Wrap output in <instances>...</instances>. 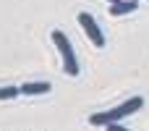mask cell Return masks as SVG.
I'll list each match as a JSON object with an SVG mask.
<instances>
[{"instance_id":"cell-2","label":"cell","mask_w":149,"mask_h":131,"mask_svg":"<svg viewBox=\"0 0 149 131\" xmlns=\"http://www.w3.org/2000/svg\"><path fill=\"white\" fill-rule=\"evenodd\" d=\"M50 37H52V42H55V47H58L60 58H63V71H65L68 76H79V60H76V53H73V47H71L68 37H65L60 29H55Z\"/></svg>"},{"instance_id":"cell-1","label":"cell","mask_w":149,"mask_h":131,"mask_svg":"<svg viewBox=\"0 0 149 131\" xmlns=\"http://www.w3.org/2000/svg\"><path fill=\"white\" fill-rule=\"evenodd\" d=\"M141 108H144V97H131V100L120 102V105L113 108V110H105V113H94V116H89V123H92V126H115V123H120L123 118L134 116V113L141 110Z\"/></svg>"},{"instance_id":"cell-4","label":"cell","mask_w":149,"mask_h":131,"mask_svg":"<svg viewBox=\"0 0 149 131\" xmlns=\"http://www.w3.org/2000/svg\"><path fill=\"white\" fill-rule=\"evenodd\" d=\"M18 89H21V95H47L52 89V84L50 81H24Z\"/></svg>"},{"instance_id":"cell-7","label":"cell","mask_w":149,"mask_h":131,"mask_svg":"<svg viewBox=\"0 0 149 131\" xmlns=\"http://www.w3.org/2000/svg\"><path fill=\"white\" fill-rule=\"evenodd\" d=\"M107 3H115V0H107Z\"/></svg>"},{"instance_id":"cell-6","label":"cell","mask_w":149,"mask_h":131,"mask_svg":"<svg viewBox=\"0 0 149 131\" xmlns=\"http://www.w3.org/2000/svg\"><path fill=\"white\" fill-rule=\"evenodd\" d=\"M21 95L18 87H0V100H16Z\"/></svg>"},{"instance_id":"cell-5","label":"cell","mask_w":149,"mask_h":131,"mask_svg":"<svg viewBox=\"0 0 149 131\" xmlns=\"http://www.w3.org/2000/svg\"><path fill=\"white\" fill-rule=\"evenodd\" d=\"M139 8V0H115L110 3V16H126Z\"/></svg>"},{"instance_id":"cell-3","label":"cell","mask_w":149,"mask_h":131,"mask_svg":"<svg viewBox=\"0 0 149 131\" xmlns=\"http://www.w3.org/2000/svg\"><path fill=\"white\" fill-rule=\"evenodd\" d=\"M79 24H81V29L86 32V37L94 42V47H105V34H102V29L97 26V21H94L92 13L81 11V13H79Z\"/></svg>"}]
</instances>
